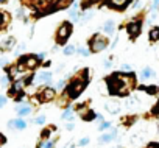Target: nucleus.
Returning <instances> with one entry per match:
<instances>
[{
    "instance_id": "obj_19",
    "label": "nucleus",
    "mask_w": 159,
    "mask_h": 148,
    "mask_svg": "<svg viewBox=\"0 0 159 148\" xmlns=\"http://www.w3.org/2000/svg\"><path fill=\"white\" fill-rule=\"evenodd\" d=\"M89 143V139L88 137H83L81 140H80V146H84V145H88Z\"/></svg>"
},
{
    "instance_id": "obj_29",
    "label": "nucleus",
    "mask_w": 159,
    "mask_h": 148,
    "mask_svg": "<svg viewBox=\"0 0 159 148\" xmlns=\"http://www.w3.org/2000/svg\"><path fill=\"white\" fill-rule=\"evenodd\" d=\"M105 67H106V69H109V67H111V62H109V61H108V62H105Z\"/></svg>"
},
{
    "instance_id": "obj_12",
    "label": "nucleus",
    "mask_w": 159,
    "mask_h": 148,
    "mask_svg": "<svg viewBox=\"0 0 159 148\" xmlns=\"http://www.w3.org/2000/svg\"><path fill=\"white\" fill-rule=\"evenodd\" d=\"M62 119H64V120H72V119H73V114H72V111H66V112L62 114Z\"/></svg>"
},
{
    "instance_id": "obj_24",
    "label": "nucleus",
    "mask_w": 159,
    "mask_h": 148,
    "mask_svg": "<svg viewBox=\"0 0 159 148\" xmlns=\"http://www.w3.org/2000/svg\"><path fill=\"white\" fill-rule=\"evenodd\" d=\"M8 81H10V80H8V77H3V80H2V84H3V87L8 84Z\"/></svg>"
},
{
    "instance_id": "obj_3",
    "label": "nucleus",
    "mask_w": 159,
    "mask_h": 148,
    "mask_svg": "<svg viewBox=\"0 0 159 148\" xmlns=\"http://www.w3.org/2000/svg\"><path fill=\"white\" fill-rule=\"evenodd\" d=\"M69 34H70V25H69V24H64V25L59 28L58 36H59V39H61V41H66V39L69 38Z\"/></svg>"
},
{
    "instance_id": "obj_10",
    "label": "nucleus",
    "mask_w": 159,
    "mask_h": 148,
    "mask_svg": "<svg viewBox=\"0 0 159 148\" xmlns=\"http://www.w3.org/2000/svg\"><path fill=\"white\" fill-rule=\"evenodd\" d=\"M105 31H106L108 34H111V33L114 31V22H111V20H108V22L105 24Z\"/></svg>"
},
{
    "instance_id": "obj_20",
    "label": "nucleus",
    "mask_w": 159,
    "mask_h": 148,
    "mask_svg": "<svg viewBox=\"0 0 159 148\" xmlns=\"http://www.w3.org/2000/svg\"><path fill=\"white\" fill-rule=\"evenodd\" d=\"M41 148H53V142H45L41 145Z\"/></svg>"
},
{
    "instance_id": "obj_9",
    "label": "nucleus",
    "mask_w": 159,
    "mask_h": 148,
    "mask_svg": "<svg viewBox=\"0 0 159 148\" xmlns=\"http://www.w3.org/2000/svg\"><path fill=\"white\" fill-rule=\"evenodd\" d=\"M142 77H143V78H153V77H154V70L150 69V67H145L143 72H142Z\"/></svg>"
},
{
    "instance_id": "obj_22",
    "label": "nucleus",
    "mask_w": 159,
    "mask_h": 148,
    "mask_svg": "<svg viewBox=\"0 0 159 148\" xmlns=\"http://www.w3.org/2000/svg\"><path fill=\"white\" fill-rule=\"evenodd\" d=\"M44 122H45V117H44V115H41V117L36 119V123H39V125H42Z\"/></svg>"
},
{
    "instance_id": "obj_26",
    "label": "nucleus",
    "mask_w": 159,
    "mask_h": 148,
    "mask_svg": "<svg viewBox=\"0 0 159 148\" xmlns=\"http://www.w3.org/2000/svg\"><path fill=\"white\" fill-rule=\"evenodd\" d=\"M5 103H7V98L2 97V100H0V106H5Z\"/></svg>"
},
{
    "instance_id": "obj_16",
    "label": "nucleus",
    "mask_w": 159,
    "mask_h": 148,
    "mask_svg": "<svg viewBox=\"0 0 159 148\" xmlns=\"http://www.w3.org/2000/svg\"><path fill=\"white\" fill-rule=\"evenodd\" d=\"M13 44H14V39H13V38H8V41L3 42V47H11Z\"/></svg>"
},
{
    "instance_id": "obj_17",
    "label": "nucleus",
    "mask_w": 159,
    "mask_h": 148,
    "mask_svg": "<svg viewBox=\"0 0 159 148\" xmlns=\"http://www.w3.org/2000/svg\"><path fill=\"white\" fill-rule=\"evenodd\" d=\"M73 50H75L73 47H66V50H64V55H67V56H69V55H72V53H73Z\"/></svg>"
},
{
    "instance_id": "obj_18",
    "label": "nucleus",
    "mask_w": 159,
    "mask_h": 148,
    "mask_svg": "<svg viewBox=\"0 0 159 148\" xmlns=\"http://www.w3.org/2000/svg\"><path fill=\"white\" fill-rule=\"evenodd\" d=\"M109 126H111V123H108V122H103V123L100 125V129H102V131H105V129H108Z\"/></svg>"
},
{
    "instance_id": "obj_25",
    "label": "nucleus",
    "mask_w": 159,
    "mask_h": 148,
    "mask_svg": "<svg viewBox=\"0 0 159 148\" xmlns=\"http://www.w3.org/2000/svg\"><path fill=\"white\" fill-rule=\"evenodd\" d=\"M61 87H64V81H62V80L58 81V84H56V89H61Z\"/></svg>"
},
{
    "instance_id": "obj_4",
    "label": "nucleus",
    "mask_w": 159,
    "mask_h": 148,
    "mask_svg": "<svg viewBox=\"0 0 159 148\" xmlns=\"http://www.w3.org/2000/svg\"><path fill=\"white\" fill-rule=\"evenodd\" d=\"M34 81H36V83H50V81H52V73H48V72H42Z\"/></svg>"
},
{
    "instance_id": "obj_5",
    "label": "nucleus",
    "mask_w": 159,
    "mask_h": 148,
    "mask_svg": "<svg viewBox=\"0 0 159 148\" xmlns=\"http://www.w3.org/2000/svg\"><path fill=\"white\" fill-rule=\"evenodd\" d=\"M128 31H129V34L131 36H136V34H139V31H140V24L137 22H134V24H129L128 25Z\"/></svg>"
},
{
    "instance_id": "obj_11",
    "label": "nucleus",
    "mask_w": 159,
    "mask_h": 148,
    "mask_svg": "<svg viewBox=\"0 0 159 148\" xmlns=\"http://www.w3.org/2000/svg\"><path fill=\"white\" fill-rule=\"evenodd\" d=\"M150 39L151 41H157L159 39V28H153L150 31Z\"/></svg>"
},
{
    "instance_id": "obj_28",
    "label": "nucleus",
    "mask_w": 159,
    "mask_h": 148,
    "mask_svg": "<svg viewBox=\"0 0 159 148\" xmlns=\"http://www.w3.org/2000/svg\"><path fill=\"white\" fill-rule=\"evenodd\" d=\"M148 148H159V145H157V143H150Z\"/></svg>"
},
{
    "instance_id": "obj_15",
    "label": "nucleus",
    "mask_w": 159,
    "mask_h": 148,
    "mask_svg": "<svg viewBox=\"0 0 159 148\" xmlns=\"http://www.w3.org/2000/svg\"><path fill=\"white\" fill-rule=\"evenodd\" d=\"M27 62H28V67H34V65H36V58L31 56V58L27 59Z\"/></svg>"
},
{
    "instance_id": "obj_23",
    "label": "nucleus",
    "mask_w": 159,
    "mask_h": 148,
    "mask_svg": "<svg viewBox=\"0 0 159 148\" xmlns=\"http://www.w3.org/2000/svg\"><path fill=\"white\" fill-rule=\"evenodd\" d=\"M80 55H83V56H88V55H89V52H88L86 48H80Z\"/></svg>"
},
{
    "instance_id": "obj_14",
    "label": "nucleus",
    "mask_w": 159,
    "mask_h": 148,
    "mask_svg": "<svg viewBox=\"0 0 159 148\" xmlns=\"http://www.w3.org/2000/svg\"><path fill=\"white\" fill-rule=\"evenodd\" d=\"M126 2H128V0H112V5L114 7H123Z\"/></svg>"
},
{
    "instance_id": "obj_1",
    "label": "nucleus",
    "mask_w": 159,
    "mask_h": 148,
    "mask_svg": "<svg viewBox=\"0 0 159 148\" xmlns=\"http://www.w3.org/2000/svg\"><path fill=\"white\" fill-rule=\"evenodd\" d=\"M83 87H84V83H81V81H76V83H73V84L69 87V94H70V97H72V98L78 97L80 94H81Z\"/></svg>"
},
{
    "instance_id": "obj_2",
    "label": "nucleus",
    "mask_w": 159,
    "mask_h": 148,
    "mask_svg": "<svg viewBox=\"0 0 159 148\" xmlns=\"http://www.w3.org/2000/svg\"><path fill=\"white\" fill-rule=\"evenodd\" d=\"M105 47H106V41H105L103 38L95 36V38H94V41H92V48H94L95 52H100V50H103Z\"/></svg>"
},
{
    "instance_id": "obj_7",
    "label": "nucleus",
    "mask_w": 159,
    "mask_h": 148,
    "mask_svg": "<svg viewBox=\"0 0 159 148\" xmlns=\"http://www.w3.org/2000/svg\"><path fill=\"white\" fill-rule=\"evenodd\" d=\"M106 109H108L111 114H117V112L120 111V105L116 103V101H112V103H106Z\"/></svg>"
},
{
    "instance_id": "obj_21",
    "label": "nucleus",
    "mask_w": 159,
    "mask_h": 148,
    "mask_svg": "<svg viewBox=\"0 0 159 148\" xmlns=\"http://www.w3.org/2000/svg\"><path fill=\"white\" fill-rule=\"evenodd\" d=\"M45 98H53V91L47 89V91H45Z\"/></svg>"
},
{
    "instance_id": "obj_6",
    "label": "nucleus",
    "mask_w": 159,
    "mask_h": 148,
    "mask_svg": "<svg viewBox=\"0 0 159 148\" xmlns=\"http://www.w3.org/2000/svg\"><path fill=\"white\" fill-rule=\"evenodd\" d=\"M30 112H31V108H30L28 105H22V106L17 108V114H19V117H25V115H28Z\"/></svg>"
},
{
    "instance_id": "obj_8",
    "label": "nucleus",
    "mask_w": 159,
    "mask_h": 148,
    "mask_svg": "<svg viewBox=\"0 0 159 148\" xmlns=\"http://www.w3.org/2000/svg\"><path fill=\"white\" fill-rule=\"evenodd\" d=\"M10 126H14V128H17V129H24L25 126H27V123L22 120V119H17V120H11L10 123H8Z\"/></svg>"
},
{
    "instance_id": "obj_30",
    "label": "nucleus",
    "mask_w": 159,
    "mask_h": 148,
    "mask_svg": "<svg viewBox=\"0 0 159 148\" xmlns=\"http://www.w3.org/2000/svg\"><path fill=\"white\" fill-rule=\"evenodd\" d=\"M154 2H159V0H154Z\"/></svg>"
},
{
    "instance_id": "obj_27",
    "label": "nucleus",
    "mask_w": 159,
    "mask_h": 148,
    "mask_svg": "<svg viewBox=\"0 0 159 148\" xmlns=\"http://www.w3.org/2000/svg\"><path fill=\"white\" fill-rule=\"evenodd\" d=\"M122 70H131V67L126 65V64H123V65H122Z\"/></svg>"
},
{
    "instance_id": "obj_13",
    "label": "nucleus",
    "mask_w": 159,
    "mask_h": 148,
    "mask_svg": "<svg viewBox=\"0 0 159 148\" xmlns=\"http://www.w3.org/2000/svg\"><path fill=\"white\" fill-rule=\"evenodd\" d=\"M111 139H112V136H111V134H105V136H102V137H100V142H102V143H106V142H109Z\"/></svg>"
}]
</instances>
